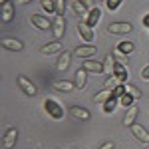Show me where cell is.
<instances>
[{
  "instance_id": "cell-1",
  "label": "cell",
  "mask_w": 149,
  "mask_h": 149,
  "mask_svg": "<svg viewBox=\"0 0 149 149\" xmlns=\"http://www.w3.org/2000/svg\"><path fill=\"white\" fill-rule=\"evenodd\" d=\"M44 109L52 119H62L64 117V107L54 100V97H46L44 100Z\"/></svg>"
},
{
  "instance_id": "cell-2",
  "label": "cell",
  "mask_w": 149,
  "mask_h": 149,
  "mask_svg": "<svg viewBox=\"0 0 149 149\" xmlns=\"http://www.w3.org/2000/svg\"><path fill=\"white\" fill-rule=\"evenodd\" d=\"M109 34H115V36H121V34H129L133 30V26L129 22H111L107 28H105Z\"/></svg>"
},
{
  "instance_id": "cell-3",
  "label": "cell",
  "mask_w": 149,
  "mask_h": 149,
  "mask_svg": "<svg viewBox=\"0 0 149 149\" xmlns=\"http://www.w3.org/2000/svg\"><path fill=\"white\" fill-rule=\"evenodd\" d=\"M16 84H18V88H20L26 95H30V97H34L36 92H38V90H36V86L28 80L26 76H16Z\"/></svg>"
},
{
  "instance_id": "cell-4",
  "label": "cell",
  "mask_w": 149,
  "mask_h": 149,
  "mask_svg": "<svg viewBox=\"0 0 149 149\" xmlns=\"http://www.w3.org/2000/svg\"><path fill=\"white\" fill-rule=\"evenodd\" d=\"M129 129H131V135H133L135 139H139L143 145H149V131H147V129H145L143 125H139V123H133V125L129 127Z\"/></svg>"
},
{
  "instance_id": "cell-5",
  "label": "cell",
  "mask_w": 149,
  "mask_h": 149,
  "mask_svg": "<svg viewBox=\"0 0 149 149\" xmlns=\"http://www.w3.org/2000/svg\"><path fill=\"white\" fill-rule=\"evenodd\" d=\"M78 32H80V38L84 40V42H93V38H95V32H93L92 26H88L86 24V20H81L80 24H78Z\"/></svg>"
},
{
  "instance_id": "cell-6",
  "label": "cell",
  "mask_w": 149,
  "mask_h": 149,
  "mask_svg": "<svg viewBox=\"0 0 149 149\" xmlns=\"http://www.w3.org/2000/svg\"><path fill=\"white\" fill-rule=\"evenodd\" d=\"M2 48L8 50V52H22L24 42L18 38H2Z\"/></svg>"
},
{
  "instance_id": "cell-7",
  "label": "cell",
  "mask_w": 149,
  "mask_h": 149,
  "mask_svg": "<svg viewBox=\"0 0 149 149\" xmlns=\"http://www.w3.org/2000/svg\"><path fill=\"white\" fill-rule=\"evenodd\" d=\"M16 141H18V129L16 127H8L6 133H4V137H2V145L6 149H12L16 145Z\"/></svg>"
},
{
  "instance_id": "cell-8",
  "label": "cell",
  "mask_w": 149,
  "mask_h": 149,
  "mask_svg": "<svg viewBox=\"0 0 149 149\" xmlns=\"http://www.w3.org/2000/svg\"><path fill=\"white\" fill-rule=\"evenodd\" d=\"M30 22L34 24L38 30H50L52 24H54V22H50L46 16H42V14H32V16H30Z\"/></svg>"
},
{
  "instance_id": "cell-9",
  "label": "cell",
  "mask_w": 149,
  "mask_h": 149,
  "mask_svg": "<svg viewBox=\"0 0 149 149\" xmlns=\"http://www.w3.org/2000/svg\"><path fill=\"white\" fill-rule=\"evenodd\" d=\"M52 32L56 36V40H62V36L66 34V18L64 16H56V20L52 24Z\"/></svg>"
},
{
  "instance_id": "cell-10",
  "label": "cell",
  "mask_w": 149,
  "mask_h": 149,
  "mask_svg": "<svg viewBox=\"0 0 149 149\" xmlns=\"http://www.w3.org/2000/svg\"><path fill=\"white\" fill-rule=\"evenodd\" d=\"M0 16H2V22L8 24L12 22V18H14V4H12V0H8V2H4V4H0Z\"/></svg>"
},
{
  "instance_id": "cell-11",
  "label": "cell",
  "mask_w": 149,
  "mask_h": 149,
  "mask_svg": "<svg viewBox=\"0 0 149 149\" xmlns=\"http://www.w3.org/2000/svg\"><path fill=\"white\" fill-rule=\"evenodd\" d=\"M70 8L74 10V14L81 16L84 20L88 18V14H90V10H92V8H88V6H86V4H84L81 0H72V2H70Z\"/></svg>"
},
{
  "instance_id": "cell-12",
  "label": "cell",
  "mask_w": 149,
  "mask_h": 149,
  "mask_svg": "<svg viewBox=\"0 0 149 149\" xmlns=\"http://www.w3.org/2000/svg\"><path fill=\"white\" fill-rule=\"evenodd\" d=\"M97 52V48L92 46V44H84V46H78L76 50H74V54H76V58H92L93 54Z\"/></svg>"
},
{
  "instance_id": "cell-13",
  "label": "cell",
  "mask_w": 149,
  "mask_h": 149,
  "mask_svg": "<svg viewBox=\"0 0 149 149\" xmlns=\"http://www.w3.org/2000/svg\"><path fill=\"white\" fill-rule=\"evenodd\" d=\"M52 88L56 92H64V93H70L76 90V84L70 80H58V81H52Z\"/></svg>"
},
{
  "instance_id": "cell-14",
  "label": "cell",
  "mask_w": 149,
  "mask_h": 149,
  "mask_svg": "<svg viewBox=\"0 0 149 149\" xmlns=\"http://www.w3.org/2000/svg\"><path fill=\"white\" fill-rule=\"evenodd\" d=\"M40 52H42L44 56H52V54H58V52H62V42H60V40L48 42V44H44V46L40 48Z\"/></svg>"
},
{
  "instance_id": "cell-15",
  "label": "cell",
  "mask_w": 149,
  "mask_h": 149,
  "mask_svg": "<svg viewBox=\"0 0 149 149\" xmlns=\"http://www.w3.org/2000/svg\"><path fill=\"white\" fill-rule=\"evenodd\" d=\"M137 115H139V107L133 103L131 107H127V113L123 115V125L127 127H131L133 123H135V119H137Z\"/></svg>"
},
{
  "instance_id": "cell-16",
  "label": "cell",
  "mask_w": 149,
  "mask_h": 149,
  "mask_svg": "<svg viewBox=\"0 0 149 149\" xmlns=\"http://www.w3.org/2000/svg\"><path fill=\"white\" fill-rule=\"evenodd\" d=\"M70 115L76 117V119H81V121H88V119L92 117L90 111L84 109V107H80V105H72V107H70Z\"/></svg>"
},
{
  "instance_id": "cell-17",
  "label": "cell",
  "mask_w": 149,
  "mask_h": 149,
  "mask_svg": "<svg viewBox=\"0 0 149 149\" xmlns=\"http://www.w3.org/2000/svg\"><path fill=\"white\" fill-rule=\"evenodd\" d=\"M113 74L115 78L119 80V84H127V78H129V72H127V66H121V64H115L113 66Z\"/></svg>"
},
{
  "instance_id": "cell-18",
  "label": "cell",
  "mask_w": 149,
  "mask_h": 149,
  "mask_svg": "<svg viewBox=\"0 0 149 149\" xmlns=\"http://www.w3.org/2000/svg\"><path fill=\"white\" fill-rule=\"evenodd\" d=\"M84 70L88 72H93V74H103V64L97 62V60H84Z\"/></svg>"
},
{
  "instance_id": "cell-19",
  "label": "cell",
  "mask_w": 149,
  "mask_h": 149,
  "mask_svg": "<svg viewBox=\"0 0 149 149\" xmlns=\"http://www.w3.org/2000/svg\"><path fill=\"white\" fill-rule=\"evenodd\" d=\"M72 54H74V52H62V54H60V60H58V64H56V68L60 70V72H66V70L70 68Z\"/></svg>"
},
{
  "instance_id": "cell-20",
  "label": "cell",
  "mask_w": 149,
  "mask_h": 149,
  "mask_svg": "<svg viewBox=\"0 0 149 149\" xmlns=\"http://www.w3.org/2000/svg\"><path fill=\"white\" fill-rule=\"evenodd\" d=\"M86 72L88 70H76V80H74V84H76V90H84L86 88V84H88V76H86Z\"/></svg>"
},
{
  "instance_id": "cell-21",
  "label": "cell",
  "mask_w": 149,
  "mask_h": 149,
  "mask_svg": "<svg viewBox=\"0 0 149 149\" xmlns=\"http://www.w3.org/2000/svg\"><path fill=\"white\" fill-rule=\"evenodd\" d=\"M100 18H102V10H100V8H97V6H93L92 10H90V14H88V18H86V24H88V26H95V24L100 22Z\"/></svg>"
},
{
  "instance_id": "cell-22",
  "label": "cell",
  "mask_w": 149,
  "mask_h": 149,
  "mask_svg": "<svg viewBox=\"0 0 149 149\" xmlns=\"http://www.w3.org/2000/svg\"><path fill=\"white\" fill-rule=\"evenodd\" d=\"M109 97H111V90H107V88H105V90H102L100 93H95V95H93L92 102L93 103H105Z\"/></svg>"
},
{
  "instance_id": "cell-23",
  "label": "cell",
  "mask_w": 149,
  "mask_h": 149,
  "mask_svg": "<svg viewBox=\"0 0 149 149\" xmlns=\"http://www.w3.org/2000/svg\"><path fill=\"white\" fill-rule=\"evenodd\" d=\"M111 56L115 58V64H121V66H127V64H129V58H127V54H123V52H119L117 48H113Z\"/></svg>"
},
{
  "instance_id": "cell-24",
  "label": "cell",
  "mask_w": 149,
  "mask_h": 149,
  "mask_svg": "<svg viewBox=\"0 0 149 149\" xmlns=\"http://www.w3.org/2000/svg\"><path fill=\"white\" fill-rule=\"evenodd\" d=\"M115 48H117L119 52H123V54H127V56H129V54L135 50V44H133V42H129V40H125V42H119Z\"/></svg>"
},
{
  "instance_id": "cell-25",
  "label": "cell",
  "mask_w": 149,
  "mask_h": 149,
  "mask_svg": "<svg viewBox=\"0 0 149 149\" xmlns=\"http://www.w3.org/2000/svg\"><path fill=\"white\" fill-rule=\"evenodd\" d=\"M117 102H119V100L111 95L107 102L103 103V113H111V111H115V105H117Z\"/></svg>"
},
{
  "instance_id": "cell-26",
  "label": "cell",
  "mask_w": 149,
  "mask_h": 149,
  "mask_svg": "<svg viewBox=\"0 0 149 149\" xmlns=\"http://www.w3.org/2000/svg\"><path fill=\"white\" fill-rule=\"evenodd\" d=\"M40 6H42V10L50 12V14H56V2L54 0H40Z\"/></svg>"
},
{
  "instance_id": "cell-27",
  "label": "cell",
  "mask_w": 149,
  "mask_h": 149,
  "mask_svg": "<svg viewBox=\"0 0 149 149\" xmlns=\"http://www.w3.org/2000/svg\"><path fill=\"white\" fill-rule=\"evenodd\" d=\"M133 102H135V97H133L131 93H127V92L119 97V103H121L123 107H131V105H133Z\"/></svg>"
},
{
  "instance_id": "cell-28",
  "label": "cell",
  "mask_w": 149,
  "mask_h": 149,
  "mask_svg": "<svg viewBox=\"0 0 149 149\" xmlns=\"http://www.w3.org/2000/svg\"><path fill=\"white\" fill-rule=\"evenodd\" d=\"M113 66H115V58L113 56H105V62H103V72H113Z\"/></svg>"
},
{
  "instance_id": "cell-29",
  "label": "cell",
  "mask_w": 149,
  "mask_h": 149,
  "mask_svg": "<svg viewBox=\"0 0 149 149\" xmlns=\"http://www.w3.org/2000/svg\"><path fill=\"white\" fill-rule=\"evenodd\" d=\"M125 92L127 93H131V95H133V97H135V100H139V97H141V90H139V88H135V86H131V84H125Z\"/></svg>"
},
{
  "instance_id": "cell-30",
  "label": "cell",
  "mask_w": 149,
  "mask_h": 149,
  "mask_svg": "<svg viewBox=\"0 0 149 149\" xmlns=\"http://www.w3.org/2000/svg\"><path fill=\"white\" fill-rule=\"evenodd\" d=\"M117 86H119V80L111 74V78H107V80H105V88H107V90H113V88H117Z\"/></svg>"
},
{
  "instance_id": "cell-31",
  "label": "cell",
  "mask_w": 149,
  "mask_h": 149,
  "mask_svg": "<svg viewBox=\"0 0 149 149\" xmlns=\"http://www.w3.org/2000/svg\"><path fill=\"white\" fill-rule=\"evenodd\" d=\"M66 10V0H56V16H64Z\"/></svg>"
},
{
  "instance_id": "cell-32",
  "label": "cell",
  "mask_w": 149,
  "mask_h": 149,
  "mask_svg": "<svg viewBox=\"0 0 149 149\" xmlns=\"http://www.w3.org/2000/svg\"><path fill=\"white\" fill-rule=\"evenodd\" d=\"M123 0H105V6H107V10H117L119 8V4H121Z\"/></svg>"
},
{
  "instance_id": "cell-33",
  "label": "cell",
  "mask_w": 149,
  "mask_h": 149,
  "mask_svg": "<svg viewBox=\"0 0 149 149\" xmlns=\"http://www.w3.org/2000/svg\"><path fill=\"white\" fill-rule=\"evenodd\" d=\"M113 147H115L113 141H105V143H102V145H100L97 149H113Z\"/></svg>"
},
{
  "instance_id": "cell-34",
  "label": "cell",
  "mask_w": 149,
  "mask_h": 149,
  "mask_svg": "<svg viewBox=\"0 0 149 149\" xmlns=\"http://www.w3.org/2000/svg\"><path fill=\"white\" fill-rule=\"evenodd\" d=\"M141 78H143L145 81H149V66H145V68L141 70Z\"/></svg>"
},
{
  "instance_id": "cell-35",
  "label": "cell",
  "mask_w": 149,
  "mask_h": 149,
  "mask_svg": "<svg viewBox=\"0 0 149 149\" xmlns=\"http://www.w3.org/2000/svg\"><path fill=\"white\" fill-rule=\"evenodd\" d=\"M81 2H84V4H86V6H88V8H90V6H92V0H81ZM93 8V6H92Z\"/></svg>"
},
{
  "instance_id": "cell-36",
  "label": "cell",
  "mask_w": 149,
  "mask_h": 149,
  "mask_svg": "<svg viewBox=\"0 0 149 149\" xmlns=\"http://www.w3.org/2000/svg\"><path fill=\"white\" fill-rule=\"evenodd\" d=\"M18 4H28V2H34V0H16Z\"/></svg>"
},
{
  "instance_id": "cell-37",
  "label": "cell",
  "mask_w": 149,
  "mask_h": 149,
  "mask_svg": "<svg viewBox=\"0 0 149 149\" xmlns=\"http://www.w3.org/2000/svg\"><path fill=\"white\" fill-rule=\"evenodd\" d=\"M143 24H145V26H147V28H149V14H147V16H145V18H143Z\"/></svg>"
},
{
  "instance_id": "cell-38",
  "label": "cell",
  "mask_w": 149,
  "mask_h": 149,
  "mask_svg": "<svg viewBox=\"0 0 149 149\" xmlns=\"http://www.w3.org/2000/svg\"><path fill=\"white\" fill-rule=\"evenodd\" d=\"M4 2H8V0H0V4H4Z\"/></svg>"
}]
</instances>
